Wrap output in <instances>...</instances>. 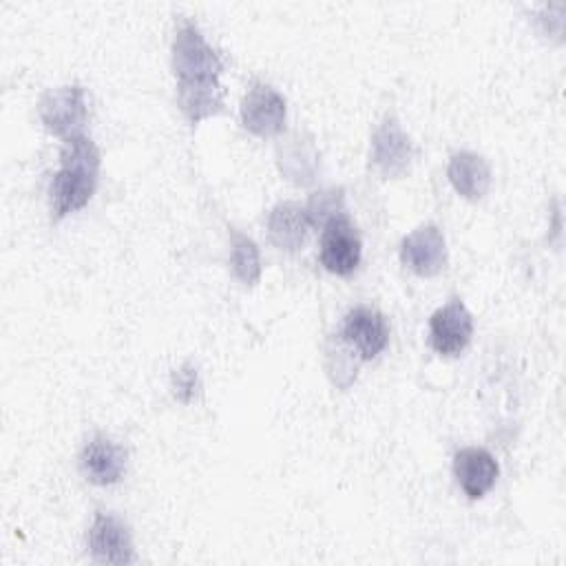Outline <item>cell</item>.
<instances>
[{"mask_svg": "<svg viewBox=\"0 0 566 566\" xmlns=\"http://www.w3.org/2000/svg\"><path fill=\"white\" fill-rule=\"evenodd\" d=\"M99 175V150L82 133L64 139L60 168L49 186V203L53 219H62L88 203Z\"/></svg>", "mask_w": 566, "mask_h": 566, "instance_id": "6da1fadb", "label": "cell"}, {"mask_svg": "<svg viewBox=\"0 0 566 566\" xmlns=\"http://www.w3.org/2000/svg\"><path fill=\"white\" fill-rule=\"evenodd\" d=\"M223 62L219 53L206 42L199 27L184 20L172 40V71L177 80L219 77Z\"/></svg>", "mask_w": 566, "mask_h": 566, "instance_id": "7a4b0ae2", "label": "cell"}, {"mask_svg": "<svg viewBox=\"0 0 566 566\" xmlns=\"http://www.w3.org/2000/svg\"><path fill=\"white\" fill-rule=\"evenodd\" d=\"M40 119L57 137L82 135L86 124V95L80 84L57 86L40 99Z\"/></svg>", "mask_w": 566, "mask_h": 566, "instance_id": "3957f363", "label": "cell"}, {"mask_svg": "<svg viewBox=\"0 0 566 566\" xmlns=\"http://www.w3.org/2000/svg\"><path fill=\"white\" fill-rule=\"evenodd\" d=\"M360 254H363V243H360L358 230L345 212L329 219L323 226L321 263L325 265L327 272L338 276L352 274L360 263Z\"/></svg>", "mask_w": 566, "mask_h": 566, "instance_id": "277c9868", "label": "cell"}, {"mask_svg": "<svg viewBox=\"0 0 566 566\" xmlns=\"http://www.w3.org/2000/svg\"><path fill=\"white\" fill-rule=\"evenodd\" d=\"M340 340L356 354L358 360H371L385 349L389 340L387 321L378 310L369 305H356L343 318Z\"/></svg>", "mask_w": 566, "mask_h": 566, "instance_id": "5b68a950", "label": "cell"}, {"mask_svg": "<svg viewBox=\"0 0 566 566\" xmlns=\"http://www.w3.org/2000/svg\"><path fill=\"white\" fill-rule=\"evenodd\" d=\"M241 122L243 126L259 135L272 137L279 135L285 126V99L270 84L254 82L241 102Z\"/></svg>", "mask_w": 566, "mask_h": 566, "instance_id": "8992f818", "label": "cell"}, {"mask_svg": "<svg viewBox=\"0 0 566 566\" xmlns=\"http://www.w3.org/2000/svg\"><path fill=\"white\" fill-rule=\"evenodd\" d=\"M413 159L411 137L394 115H387L371 137V164L382 177H400Z\"/></svg>", "mask_w": 566, "mask_h": 566, "instance_id": "52a82bcc", "label": "cell"}, {"mask_svg": "<svg viewBox=\"0 0 566 566\" xmlns=\"http://www.w3.org/2000/svg\"><path fill=\"white\" fill-rule=\"evenodd\" d=\"M473 336V316L460 298H451L429 318L431 347L442 356H458Z\"/></svg>", "mask_w": 566, "mask_h": 566, "instance_id": "ba28073f", "label": "cell"}, {"mask_svg": "<svg viewBox=\"0 0 566 566\" xmlns=\"http://www.w3.org/2000/svg\"><path fill=\"white\" fill-rule=\"evenodd\" d=\"M86 539L93 559L99 564H130L135 559L130 528L113 513L97 511Z\"/></svg>", "mask_w": 566, "mask_h": 566, "instance_id": "9c48e42d", "label": "cell"}, {"mask_svg": "<svg viewBox=\"0 0 566 566\" xmlns=\"http://www.w3.org/2000/svg\"><path fill=\"white\" fill-rule=\"evenodd\" d=\"M400 261L418 276H436L447 265V243L438 226L427 223L400 243Z\"/></svg>", "mask_w": 566, "mask_h": 566, "instance_id": "30bf717a", "label": "cell"}, {"mask_svg": "<svg viewBox=\"0 0 566 566\" xmlns=\"http://www.w3.org/2000/svg\"><path fill=\"white\" fill-rule=\"evenodd\" d=\"M126 460L128 453L122 444H117L104 433H95L82 449L80 467L88 482L108 486L122 480L126 471Z\"/></svg>", "mask_w": 566, "mask_h": 566, "instance_id": "8fae6325", "label": "cell"}, {"mask_svg": "<svg viewBox=\"0 0 566 566\" xmlns=\"http://www.w3.org/2000/svg\"><path fill=\"white\" fill-rule=\"evenodd\" d=\"M497 462L482 447H464L453 455V475L471 500H480L497 480Z\"/></svg>", "mask_w": 566, "mask_h": 566, "instance_id": "7c38bea8", "label": "cell"}, {"mask_svg": "<svg viewBox=\"0 0 566 566\" xmlns=\"http://www.w3.org/2000/svg\"><path fill=\"white\" fill-rule=\"evenodd\" d=\"M223 95L219 77L177 80V104L190 124L217 115L223 108Z\"/></svg>", "mask_w": 566, "mask_h": 566, "instance_id": "4fadbf2b", "label": "cell"}, {"mask_svg": "<svg viewBox=\"0 0 566 566\" xmlns=\"http://www.w3.org/2000/svg\"><path fill=\"white\" fill-rule=\"evenodd\" d=\"M310 228L312 223L305 212V206H298L294 201L276 203L268 214L270 241L285 252L298 250L305 243Z\"/></svg>", "mask_w": 566, "mask_h": 566, "instance_id": "5bb4252c", "label": "cell"}, {"mask_svg": "<svg viewBox=\"0 0 566 566\" xmlns=\"http://www.w3.org/2000/svg\"><path fill=\"white\" fill-rule=\"evenodd\" d=\"M447 177L451 186L467 199H480L491 186V168L486 159L471 150H458L451 155Z\"/></svg>", "mask_w": 566, "mask_h": 566, "instance_id": "9a60e30c", "label": "cell"}, {"mask_svg": "<svg viewBox=\"0 0 566 566\" xmlns=\"http://www.w3.org/2000/svg\"><path fill=\"white\" fill-rule=\"evenodd\" d=\"M230 265L234 276L245 283V285H254L261 276V256H259V248L254 245L252 239H248L245 234L232 232V248H230Z\"/></svg>", "mask_w": 566, "mask_h": 566, "instance_id": "2e32d148", "label": "cell"}, {"mask_svg": "<svg viewBox=\"0 0 566 566\" xmlns=\"http://www.w3.org/2000/svg\"><path fill=\"white\" fill-rule=\"evenodd\" d=\"M343 190L340 188H329V190H321L314 192L305 206V212L310 217L312 228H323L329 219L343 214Z\"/></svg>", "mask_w": 566, "mask_h": 566, "instance_id": "e0dca14e", "label": "cell"}, {"mask_svg": "<svg viewBox=\"0 0 566 566\" xmlns=\"http://www.w3.org/2000/svg\"><path fill=\"white\" fill-rule=\"evenodd\" d=\"M170 387H172V396L179 402H184V405L192 402L199 396V389H201V380H199L197 367L192 363H184L179 369L172 371Z\"/></svg>", "mask_w": 566, "mask_h": 566, "instance_id": "ac0fdd59", "label": "cell"}]
</instances>
